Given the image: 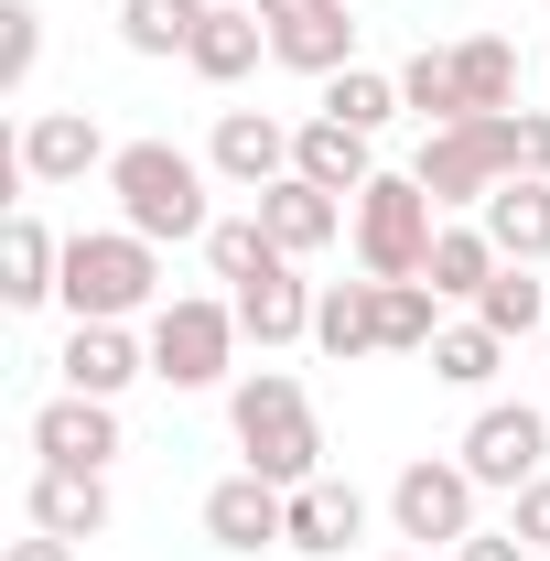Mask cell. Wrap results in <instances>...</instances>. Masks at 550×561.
<instances>
[{
  "instance_id": "ffe728a7",
  "label": "cell",
  "mask_w": 550,
  "mask_h": 561,
  "mask_svg": "<svg viewBox=\"0 0 550 561\" xmlns=\"http://www.w3.org/2000/svg\"><path fill=\"white\" fill-rule=\"evenodd\" d=\"M475 227L496 238V260H529V271H540L550 260V173H507L475 206Z\"/></svg>"
},
{
  "instance_id": "484cf974",
  "label": "cell",
  "mask_w": 550,
  "mask_h": 561,
  "mask_svg": "<svg viewBox=\"0 0 550 561\" xmlns=\"http://www.w3.org/2000/svg\"><path fill=\"white\" fill-rule=\"evenodd\" d=\"M454 87H465V119H507L518 108V44H496V33L454 44Z\"/></svg>"
},
{
  "instance_id": "4fadbf2b",
  "label": "cell",
  "mask_w": 550,
  "mask_h": 561,
  "mask_svg": "<svg viewBox=\"0 0 550 561\" xmlns=\"http://www.w3.org/2000/svg\"><path fill=\"white\" fill-rule=\"evenodd\" d=\"M206 162L227 173V184H238V195H249V206H260L280 173H291V130H280V119H260V108H216Z\"/></svg>"
},
{
  "instance_id": "44dd1931",
  "label": "cell",
  "mask_w": 550,
  "mask_h": 561,
  "mask_svg": "<svg viewBox=\"0 0 550 561\" xmlns=\"http://www.w3.org/2000/svg\"><path fill=\"white\" fill-rule=\"evenodd\" d=\"M55 367H66V389H87V400H119L130 378H151V346H130V324H76Z\"/></svg>"
},
{
  "instance_id": "277c9868",
  "label": "cell",
  "mask_w": 550,
  "mask_h": 561,
  "mask_svg": "<svg viewBox=\"0 0 550 561\" xmlns=\"http://www.w3.org/2000/svg\"><path fill=\"white\" fill-rule=\"evenodd\" d=\"M432 238H443V206L421 195V173H378L356 195V271L367 280H421L432 271Z\"/></svg>"
},
{
  "instance_id": "ba28073f",
  "label": "cell",
  "mask_w": 550,
  "mask_h": 561,
  "mask_svg": "<svg viewBox=\"0 0 550 561\" xmlns=\"http://www.w3.org/2000/svg\"><path fill=\"white\" fill-rule=\"evenodd\" d=\"M454 454H465V476H475V486H529V476H550V411H529V400H496V411H475L465 421V443H454Z\"/></svg>"
},
{
  "instance_id": "6da1fadb",
  "label": "cell",
  "mask_w": 550,
  "mask_h": 561,
  "mask_svg": "<svg viewBox=\"0 0 550 561\" xmlns=\"http://www.w3.org/2000/svg\"><path fill=\"white\" fill-rule=\"evenodd\" d=\"M227 421H238L249 476H271V486H313V476H324V421H313V400H302V378L249 367V378L227 389Z\"/></svg>"
},
{
  "instance_id": "7a4b0ae2",
  "label": "cell",
  "mask_w": 550,
  "mask_h": 561,
  "mask_svg": "<svg viewBox=\"0 0 550 561\" xmlns=\"http://www.w3.org/2000/svg\"><path fill=\"white\" fill-rule=\"evenodd\" d=\"M66 302L76 324H130V313H162V249L140 227H76L66 238Z\"/></svg>"
},
{
  "instance_id": "f546056e",
  "label": "cell",
  "mask_w": 550,
  "mask_h": 561,
  "mask_svg": "<svg viewBox=\"0 0 550 561\" xmlns=\"http://www.w3.org/2000/svg\"><path fill=\"white\" fill-rule=\"evenodd\" d=\"M206 11L216 0H119V44H130V55H184Z\"/></svg>"
},
{
  "instance_id": "5b68a950",
  "label": "cell",
  "mask_w": 550,
  "mask_h": 561,
  "mask_svg": "<svg viewBox=\"0 0 550 561\" xmlns=\"http://www.w3.org/2000/svg\"><path fill=\"white\" fill-rule=\"evenodd\" d=\"M411 173H421V195H432L443 216L485 206V195L518 173V108H507V119H454V130H432Z\"/></svg>"
},
{
  "instance_id": "d6a6232c",
  "label": "cell",
  "mask_w": 550,
  "mask_h": 561,
  "mask_svg": "<svg viewBox=\"0 0 550 561\" xmlns=\"http://www.w3.org/2000/svg\"><path fill=\"white\" fill-rule=\"evenodd\" d=\"M33 66H44V11H33V0H0V87L22 98Z\"/></svg>"
},
{
  "instance_id": "8d00e7d4",
  "label": "cell",
  "mask_w": 550,
  "mask_h": 561,
  "mask_svg": "<svg viewBox=\"0 0 550 561\" xmlns=\"http://www.w3.org/2000/svg\"><path fill=\"white\" fill-rule=\"evenodd\" d=\"M0 561H76V540H55V529H33V540H11Z\"/></svg>"
},
{
  "instance_id": "f1b7e54d",
  "label": "cell",
  "mask_w": 550,
  "mask_h": 561,
  "mask_svg": "<svg viewBox=\"0 0 550 561\" xmlns=\"http://www.w3.org/2000/svg\"><path fill=\"white\" fill-rule=\"evenodd\" d=\"M475 313L496 324V335H507V346H518V335H550V291H540V271H529V260H507V271L485 280V291H475Z\"/></svg>"
},
{
  "instance_id": "e575fe53",
  "label": "cell",
  "mask_w": 550,
  "mask_h": 561,
  "mask_svg": "<svg viewBox=\"0 0 550 561\" xmlns=\"http://www.w3.org/2000/svg\"><path fill=\"white\" fill-rule=\"evenodd\" d=\"M454 561H540L518 529H475V540H454Z\"/></svg>"
},
{
  "instance_id": "8fae6325",
  "label": "cell",
  "mask_w": 550,
  "mask_h": 561,
  "mask_svg": "<svg viewBox=\"0 0 550 561\" xmlns=\"http://www.w3.org/2000/svg\"><path fill=\"white\" fill-rule=\"evenodd\" d=\"M33 454H44V465H87V476H108V465H119V400L55 389V400L33 411Z\"/></svg>"
},
{
  "instance_id": "d6986e66",
  "label": "cell",
  "mask_w": 550,
  "mask_h": 561,
  "mask_svg": "<svg viewBox=\"0 0 550 561\" xmlns=\"http://www.w3.org/2000/svg\"><path fill=\"white\" fill-rule=\"evenodd\" d=\"M55 291H66V238H55L44 216H11V227H0V302L33 313V302H55Z\"/></svg>"
},
{
  "instance_id": "30bf717a",
  "label": "cell",
  "mask_w": 550,
  "mask_h": 561,
  "mask_svg": "<svg viewBox=\"0 0 550 561\" xmlns=\"http://www.w3.org/2000/svg\"><path fill=\"white\" fill-rule=\"evenodd\" d=\"M260 22H271V55L291 76H345L356 66V11L345 0H260Z\"/></svg>"
},
{
  "instance_id": "2e32d148",
  "label": "cell",
  "mask_w": 550,
  "mask_h": 561,
  "mask_svg": "<svg viewBox=\"0 0 550 561\" xmlns=\"http://www.w3.org/2000/svg\"><path fill=\"white\" fill-rule=\"evenodd\" d=\"M345 195H324V184H302V173H280L271 195H260V227H271L280 249H291V260H324V249H335L345 238Z\"/></svg>"
},
{
  "instance_id": "ac0fdd59",
  "label": "cell",
  "mask_w": 550,
  "mask_h": 561,
  "mask_svg": "<svg viewBox=\"0 0 550 561\" xmlns=\"http://www.w3.org/2000/svg\"><path fill=\"white\" fill-rule=\"evenodd\" d=\"M291 173H302V184H324V195H345V206L378 184V162H367V130H345V119H324V108L291 130Z\"/></svg>"
},
{
  "instance_id": "3957f363",
  "label": "cell",
  "mask_w": 550,
  "mask_h": 561,
  "mask_svg": "<svg viewBox=\"0 0 550 561\" xmlns=\"http://www.w3.org/2000/svg\"><path fill=\"white\" fill-rule=\"evenodd\" d=\"M206 173L195 151H173V140H119V162H108V195H119V227H140L151 249H173V238H206Z\"/></svg>"
},
{
  "instance_id": "d4e9b609",
  "label": "cell",
  "mask_w": 550,
  "mask_h": 561,
  "mask_svg": "<svg viewBox=\"0 0 550 561\" xmlns=\"http://www.w3.org/2000/svg\"><path fill=\"white\" fill-rule=\"evenodd\" d=\"M280 260H291V249H280L271 227H260V206H249V216H216V227H206V271L227 280V291H249V280H271Z\"/></svg>"
},
{
  "instance_id": "603a6c76",
  "label": "cell",
  "mask_w": 550,
  "mask_h": 561,
  "mask_svg": "<svg viewBox=\"0 0 550 561\" xmlns=\"http://www.w3.org/2000/svg\"><path fill=\"white\" fill-rule=\"evenodd\" d=\"M313 346L335 356V367L389 356V346H378V280H324V291H313Z\"/></svg>"
},
{
  "instance_id": "52a82bcc",
  "label": "cell",
  "mask_w": 550,
  "mask_h": 561,
  "mask_svg": "<svg viewBox=\"0 0 550 561\" xmlns=\"http://www.w3.org/2000/svg\"><path fill=\"white\" fill-rule=\"evenodd\" d=\"M475 476H465V454H421L400 465V486H389V529L421 540V551H454V540H475Z\"/></svg>"
},
{
  "instance_id": "4316f807",
  "label": "cell",
  "mask_w": 550,
  "mask_h": 561,
  "mask_svg": "<svg viewBox=\"0 0 550 561\" xmlns=\"http://www.w3.org/2000/svg\"><path fill=\"white\" fill-rule=\"evenodd\" d=\"M443 335V291L432 280H378V346L389 356H432Z\"/></svg>"
},
{
  "instance_id": "d590c367",
  "label": "cell",
  "mask_w": 550,
  "mask_h": 561,
  "mask_svg": "<svg viewBox=\"0 0 550 561\" xmlns=\"http://www.w3.org/2000/svg\"><path fill=\"white\" fill-rule=\"evenodd\" d=\"M518 173H550V108H518Z\"/></svg>"
},
{
  "instance_id": "7402d4cb",
  "label": "cell",
  "mask_w": 550,
  "mask_h": 561,
  "mask_svg": "<svg viewBox=\"0 0 550 561\" xmlns=\"http://www.w3.org/2000/svg\"><path fill=\"white\" fill-rule=\"evenodd\" d=\"M33 529L98 540V529H108V476H87V465H33Z\"/></svg>"
},
{
  "instance_id": "9a60e30c",
  "label": "cell",
  "mask_w": 550,
  "mask_h": 561,
  "mask_svg": "<svg viewBox=\"0 0 550 561\" xmlns=\"http://www.w3.org/2000/svg\"><path fill=\"white\" fill-rule=\"evenodd\" d=\"M313 291H324V280H302V260H280L271 280L227 291V302H238V335H249V346H313Z\"/></svg>"
},
{
  "instance_id": "7c38bea8",
  "label": "cell",
  "mask_w": 550,
  "mask_h": 561,
  "mask_svg": "<svg viewBox=\"0 0 550 561\" xmlns=\"http://www.w3.org/2000/svg\"><path fill=\"white\" fill-rule=\"evenodd\" d=\"M206 540L216 551H280L291 540V486H271V476H227V486H206Z\"/></svg>"
},
{
  "instance_id": "9c48e42d",
  "label": "cell",
  "mask_w": 550,
  "mask_h": 561,
  "mask_svg": "<svg viewBox=\"0 0 550 561\" xmlns=\"http://www.w3.org/2000/svg\"><path fill=\"white\" fill-rule=\"evenodd\" d=\"M119 151H108V130L87 119V108H33L22 119V140H11V173L22 184H87V173H108Z\"/></svg>"
},
{
  "instance_id": "f35d334b",
  "label": "cell",
  "mask_w": 550,
  "mask_h": 561,
  "mask_svg": "<svg viewBox=\"0 0 550 561\" xmlns=\"http://www.w3.org/2000/svg\"><path fill=\"white\" fill-rule=\"evenodd\" d=\"M540 346H550V335H540Z\"/></svg>"
},
{
  "instance_id": "5bb4252c",
  "label": "cell",
  "mask_w": 550,
  "mask_h": 561,
  "mask_svg": "<svg viewBox=\"0 0 550 561\" xmlns=\"http://www.w3.org/2000/svg\"><path fill=\"white\" fill-rule=\"evenodd\" d=\"M356 540H367V496L345 486V476L291 486V540H280V551H302V561H345Z\"/></svg>"
},
{
  "instance_id": "83f0119b",
  "label": "cell",
  "mask_w": 550,
  "mask_h": 561,
  "mask_svg": "<svg viewBox=\"0 0 550 561\" xmlns=\"http://www.w3.org/2000/svg\"><path fill=\"white\" fill-rule=\"evenodd\" d=\"M496 367H507V335H496L485 313H465V324L432 335V378H443V389H485Z\"/></svg>"
},
{
  "instance_id": "e0dca14e",
  "label": "cell",
  "mask_w": 550,
  "mask_h": 561,
  "mask_svg": "<svg viewBox=\"0 0 550 561\" xmlns=\"http://www.w3.org/2000/svg\"><path fill=\"white\" fill-rule=\"evenodd\" d=\"M260 55H271V22H260V0H216L206 22H195V44H184V66L206 76V87H238Z\"/></svg>"
},
{
  "instance_id": "1f68e13d",
  "label": "cell",
  "mask_w": 550,
  "mask_h": 561,
  "mask_svg": "<svg viewBox=\"0 0 550 561\" xmlns=\"http://www.w3.org/2000/svg\"><path fill=\"white\" fill-rule=\"evenodd\" d=\"M400 108H411L421 130H454V119H465V87H454V44L400 66Z\"/></svg>"
},
{
  "instance_id": "cb8c5ba5",
  "label": "cell",
  "mask_w": 550,
  "mask_h": 561,
  "mask_svg": "<svg viewBox=\"0 0 550 561\" xmlns=\"http://www.w3.org/2000/svg\"><path fill=\"white\" fill-rule=\"evenodd\" d=\"M507 271V260H496V238H485V227H454V216H443V238H432V291H443V302H465V313H475V291L485 280Z\"/></svg>"
},
{
  "instance_id": "4dcf8cb0",
  "label": "cell",
  "mask_w": 550,
  "mask_h": 561,
  "mask_svg": "<svg viewBox=\"0 0 550 561\" xmlns=\"http://www.w3.org/2000/svg\"><path fill=\"white\" fill-rule=\"evenodd\" d=\"M324 119H345V130H389L400 119V76H378V66H345V76H324Z\"/></svg>"
},
{
  "instance_id": "74e56055",
  "label": "cell",
  "mask_w": 550,
  "mask_h": 561,
  "mask_svg": "<svg viewBox=\"0 0 550 561\" xmlns=\"http://www.w3.org/2000/svg\"><path fill=\"white\" fill-rule=\"evenodd\" d=\"M389 561H432V551H389Z\"/></svg>"
},
{
  "instance_id": "836d02e7",
  "label": "cell",
  "mask_w": 550,
  "mask_h": 561,
  "mask_svg": "<svg viewBox=\"0 0 550 561\" xmlns=\"http://www.w3.org/2000/svg\"><path fill=\"white\" fill-rule=\"evenodd\" d=\"M507 529H518L529 551H550V476H529V486H518V518H507Z\"/></svg>"
},
{
  "instance_id": "8992f818",
  "label": "cell",
  "mask_w": 550,
  "mask_h": 561,
  "mask_svg": "<svg viewBox=\"0 0 550 561\" xmlns=\"http://www.w3.org/2000/svg\"><path fill=\"white\" fill-rule=\"evenodd\" d=\"M140 346H151V378H162V389H227V367H238V302L173 291Z\"/></svg>"
}]
</instances>
